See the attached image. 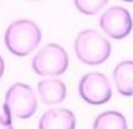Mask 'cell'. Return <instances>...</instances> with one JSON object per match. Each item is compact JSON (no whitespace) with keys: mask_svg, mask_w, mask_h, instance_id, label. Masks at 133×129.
Instances as JSON below:
<instances>
[{"mask_svg":"<svg viewBox=\"0 0 133 129\" xmlns=\"http://www.w3.org/2000/svg\"><path fill=\"white\" fill-rule=\"evenodd\" d=\"M4 40L11 54L16 56H26L40 44L42 30L33 20H15L8 26Z\"/></svg>","mask_w":133,"mask_h":129,"instance_id":"6da1fadb","label":"cell"},{"mask_svg":"<svg viewBox=\"0 0 133 129\" xmlns=\"http://www.w3.org/2000/svg\"><path fill=\"white\" fill-rule=\"evenodd\" d=\"M74 52L83 64L99 65L111 56L112 45L111 41L99 31L84 29L74 40Z\"/></svg>","mask_w":133,"mask_h":129,"instance_id":"7a4b0ae2","label":"cell"},{"mask_svg":"<svg viewBox=\"0 0 133 129\" xmlns=\"http://www.w3.org/2000/svg\"><path fill=\"white\" fill-rule=\"evenodd\" d=\"M37 109V95L28 84L15 83L8 89L3 105L4 114L19 119H28L35 114Z\"/></svg>","mask_w":133,"mask_h":129,"instance_id":"3957f363","label":"cell"},{"mask_svg":"<svg viewBox=\"0 0 133 129\" xmlns=\"http://www.w3.org/2000/svg\"><path fill=\"white\" fill-rule=\"evenodd\" d=\"M69 67V56L59 44L50 43L43 46L33 58L31 68L38 75L57 76L64 74Z\"/></svg>","mask_w":133,"mask_h":129,"instance_id":"277c9868","label":"cell"},{"mask_svg":"<svg viewBox=\"0 0 133 129\" xmlns=\"http://www.w3.org/2000/svg\"><path fill=\"white\" fill-rule=\"evenodd\" d=\"M78 90L81 98L92 105L105 104L113 95L111 82L99 71H90L82 76L78 84Z\"/></svg>","mask_w":133,"mask_h":129,"instance_id":"5b68a950","label":"cell"},{"mask_svg":"<svg viewBox=\"0 0 133 129\" xmlns=\"http://www.w3.org/2000/svg\"><path fill=\"white\" fill-rule=\"evenodd\" d=\"M101 29L114 40L127 38L133 29V19L131 13L122 6H111L104 10L99 18Z\"/></svg>","mask_w":133,"mask_h":129,"instance_id":"8992f818","label":"cell"},{"mask_svg":"<svg viewBox=\"0 0 133 129\" xmlns=\"http://www.w3.org/2000/svg\"><path fill=\"white\" fill-rule=\"evenodd\" d=\"M38 129H75V115L66 108H53L39 119Z\"/></svg>","mask_w":133,"mask_h":129,"instance_id":"52a82bcc","label":"cell"},{"mask_svg":"<svg viewBox=\"0 0 133 129\" xmlns=\"http://www.w3.org/2000/svg\"><path fill=\"white\" fill-rule=\"evenodd\" d=\"M38 93L40 100L46 105L59 104L66 97V87L60 79L48 78L38 83Z\"/></svg>","mask_w":133,"mask_h":129,"instance_id":"ba28073f","label":"cell"},{"mask_svg":"<svg viewBox=\"0 0 133 129\" xmlns=\"http://www.w3.org/2000/svg\"><path fill=\"white\" fill-rule=\"evenodd\" d=\"M113 83L123 97H133V60H123L113 69Z\"/></svg>","mask_w":133,"mask_h":129,"instance_id":"9c48e42d","label":"cell"},{"mask_svg":"<svg viewBox=\"0 0 133 129\" xmlns=\"http://www.w3.org/2000/svg\"><path fill=\"white\" fill-rule=\"evenodd\" d=\"M92 129H128V124L121 112L107 110L97 115Z\"/></svg>","mask_w":133,"mask_h":129,"instance_id":"30bf717a","label":"cell"},{"mask_svg":"<svg viewBox=\"0 0 133 129\" xmlns=\"http://www.w3.org/2000/svg\"><path fill=\"white\" fill-rule=\"evenodd\" d=\"M108 4V0H74L75 8L84 15H96Z\"/></svg>","mask_w":133,"mask_h":129,"instance_id":"8fae6325","label":"cell"},{"mask_svg":"<svg viewBox=\"0 0 133 129\" xmlns=\"http://www.w3.org/2000/svg\"><path fill=\"white\" fill-rule=\"evenodd\" d=\"M0 129H14L13 128V123L11 121H8L3 114L0 115Z\"/></svg>","mask_w":133,"mask_h":129,"instance_id":"7c38bea8","label":"cell"},{"mask_svg":"<svg viewBox=\"0 0 133 129\" xmlns=\"http://www.w3.org/2000/svg\"><path fill=\"white\" fill-rule=\"evenodd\" d=\"M4 70H5V64H4L3 56L0 55V79H1V76H3V74H4Z\"/></svg>","mask_w":133,"mask_h":129,"instance_id":"4fadbf2b","label":"cell"},{"mask_svg":"<svg viewBox=\"0 0 133 129\" xmlns=\"http://www.w3.org/2000/svg\"><path fill=\"white\" fill-rule=\"evenodd\" d=\"M122 1H126V3H133V0H122Z\"/></svg>","mask_w":133,"mask_h":129,"instance_id":"5bb4252c","label":"cell"}]
</instances>
